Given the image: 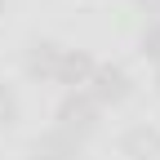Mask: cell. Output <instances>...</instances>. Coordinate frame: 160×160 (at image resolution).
I'll use <instances>...</instances> for the list:
<instances>
[{"instance_id":"6da1fadb","label":"cell","mask_w":160,"mask_h":160,"mask_svg":"<svg viewBox=\"0 0 160 160\" xmlns=\"http://www.w3.org/2000/svg\"><path fill=\"white\" fill-rule=\"evenodd\" d=\"M98 111H102V107H98L85 89H71L62 102H58L53 129H58V133H67V138H76V142H85V138L98 129Z\"/></svg>"},{"instance_id":"7a4b0ae2","label":"cell","mask_w":160,"mask_h":160,"mask_svg":"<svg viewBox=\"0 0 160 160\" xmlns=\"http://www.w3.org/2000/svg\"><path fill=\"white\" fill-rule=\"evenodd\" d=\"M85 93L93 98L98 107H120V102L133 93V80H129L125 67H116V62H98L93 76H89V85H85Z\"/></svg>"},{"instance_id":"3957f363","label":"cell","mask_w":160,"mask_h":160,"mask_svg":"<svg viewBox=\"0 0 160 160\" xmlns=\"http://www.w3.org/2000/svg\"><path fill=\"white\" fill-rule=\"evenodd\" d=\"M93 67H98V62H93L85 49H62L58 71H53V85H67V93H71V89H85L89 76H93Z\"/></svg>"},{"instance_id":"277c9868","label":"cell","mask_w":160,"mask_h":160,"mask_svg":"<svg viewBox=\"0 0 160 160\" xmlns=\"http://www.w3.org/2000/svg\"><path fill=\"white\" fill-rule=\"evenodd\" d=\"M120 151H125L129 160H156L160 156V129H151V125L129 129L125 138H120Z\"/></svg>"},{"instance_id":"5b68a950","label":"cell","mask_w":160,"mask_h":160,"mask_svg":"<svg viewBox=\"0 0 160 160\" xmlns=\"http://www.w3.org/2000/svg\"><path fill=\"white\" fill-rule=\"evenodd\" d=\"M58 58H62V45H53V40H36V45L27 49V76H36V80H53Z\"/></svg>"},{"instance_id":"8992f818","label":"cell","mask_w":160,"mask_h":160,"mask_svg":"<svg viewBox=\"0 0 160 160\" xmlns=\"http://www.w3.org/2000/svg\"><path fill=\"white\" fill-rule=\"evenodd\" d=\"M31 160H80V142L67 138V133H58V129H49V133L36 142V156H31Z\"/></svg>"},{"instance_id":"52a82bcc","label":"cell","mask_w":160,"mask_h":160,"mask_svg":"<svg viewBox=\"0 0 160 160\" xmlns=\"http://www.w3.org/2000/svg\"><path fill=\"white\" fill-rule=\"evenodd\" d=\"M13 120H18V98H13L9 85H0V129L13 125Z\"/></svg>"},{"instance_id":"ba28073f","label":"cell","mask_w":160,"mask_h":160,"mask_svg":"<svg viewBox=\"0 0 160 160\" xmlns=\"http://www.w3.org/2000/svg\"><path fill=\"white\" fill-rule=\"evenodd\" d=\"M142 53H147L151 62L160 67V18H156V22H151L147 31H142Z\"/></svg>"},{"instance_id":"9c48e42d","label":"cell","mask_w":160,"mask_h":160,"mask_svg":"<svg viewBox=\"0 0 160 160\" xmlns=\"http://www.w3.org/2000/svg\"><path fill=\"white\" fill-rule=\"evenodd\" d=\"M156 89H160V67H156Z\"/></svg>"},{"instance_id":"30bf717a","label":"cell","mask_w":160,"mask_h":160,"mask_svg":"<svg viewBox=\"0 0 160 160\" xmlns=\"http://www.w3.org/2000/svg\"><path fill=\"white\" fill-rule=\"evenodd\" d=\"M0 13H5V0H0Z\"/></svg>"}]
</instances>
